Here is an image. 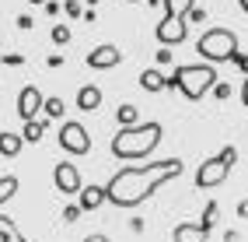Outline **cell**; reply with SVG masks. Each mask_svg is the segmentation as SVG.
<instances>
[{
	"instance_id": "4dcf8cb0",
	"label": "cell",
	"mask_w": 248,
	"mask_h": 242,
	"mask_svg": "<svg viewBox=\"0 0 248 242\" xmlns=\"http://www.w3.org/2000/svg\"><path fill=\"white\" fill-rule=\"evenodd\" d=\"M84 242H108V235H88Z\"/></svg>"
},
{
	"instance_id": "7402d4cb",
	"label": "cell",
	"mask_w": 248,
	"mask_h": 242,
	"mask_svg": "<svg viewBox=\"0 0 248 242\" xmlns=\"http://www.w3.org/2000/svg\"><path fill=\"white\" fill-rule=\"evenodd\" d=\"M53 42L56 46H67L70 42V28L67 25H53Z\"/></svg>"
},
{
	"instance_id": "2e32d148",
	"label": "cell",
	"mask_w": 248,
	"mask_h": 242,
	"mask_svg": "<svg viewBox=\"0 0 248 242\" xmlns=\"http://www.w3.org/2000/svg\"><path fill=\"white\" fill-rule=\"evenodd\" d=\"M192 7H196V0H164V14L168 18H186Z\"/></svg>"
},
{
	"instance_id": "4316f807",
	"label": "cell",
	"mask_w": 248,
	"mask_h": 242,
	"mask_svg": "<svg viewBox=\"0 0 248 242\" xmlns=\"http://www.w3.org/2000/svg\"><path fill=\"white\" fill-rule=\"evenodd\" d=\"M171 60V50H168V46H164V50H157V63H168Z\"/></svg>"
},
{
	"instance_id": "f1b7e54d",
	"label": "cell",
	"mask_w": 248,
	"mask_h": 242,
	"mask_svg": "<svg viewBox=\"0 0 248 242\" xmlns=\"http://www.w3.org/2000/svg\"><path fill=\"white\" fill-rule=\"evenodd\" d=\"M238 218H248V200H241V204H238Z\"/></svg>"
},
{
	"instance_id": "52a82bcc",
	"label": "cell",
	"mask_w": 248,
	"mask_h": 242,
	"mask_svg": "<svg viewBox=\"0 0 248 242\" xmlns=\"http://www.w3.org/2000/svg\"><path fill=\"white\" fill-rule=\"evenodd\" d=\"M186 32H189V25H186V18H168V14H164V18L157 21V42L161 46H178V42H186Z\"/></svg>"
},
{
	"instance_id": "5b68a950",
	"label": "cell",
	"mask_w": 248,
	"mask_h": 242,
	"mask_svg": "<svg viewBox=\"0 0 248 242\" xmlns=\"http://www.w3.org/2000/svg\"><path fill=\"white\" fill-rule=\"evenodd\" d=\"M234 161H238V148H220L217 158H206L200 169H196V186L200 190H213V186H220L227 179V172L234 169Z\"/></svg>"
},
{
	"instance_id": "ba28073f",
	"label": "cell",
	"mask_w": 248,
	"mask_h": 242,
	"mask_svg": "<svg viewBox=\"0 0 248 242\" xmlns=\"http://www.w3.org/2000/svg\"><path fill=\"white\" fill-rule=\"evenodd\" d=\"M53 183H56V190L60 193H80V172H77V165L74 161H60L56 165V172H53Z\"/></svg>"
},
{
	"instance_id": "9c48e42d",
	"label": "cell",
	"mask_w": 248,
	"mask_h": 242,
	"mask_svg": "<svg viewBox=\"0 0 248 242\" xmlns=\"http://www.w3.org/2000/svg\"><path fill=\"white\" fill-rule=\"evenodd\" d=\"M119 60H123V53L115 50L112 42H102V46H94V50L88 53V67H91V70H108V67H115Z\"/></svg>"
},
{
	"instance_id": "ac0fdd59",
	"label": "cell",
	"mask_w": 248,
	"mask_h": 242,
	"mask_svg": "<svg viewBox=\"0 0 248 242\" xmlns=\"http://www.w3.org/2000/svg\"><path fill=\"white\" fill-rule=\"evenodd\" d=\"M115 123H119V126H133L137 123V105H119V109H115Z\"/></svg>"
},
{
	"instance_id": "e575fe53",
	"label": "cell",
	"mask_w": 248,
	"mask_h": 242,
	"mask_svg": "<svg viewBox=\"0 0 248 242\" xmlns=\"http://www.w3.org/2000/svg\"><path fill=\"white\" fill-rule=\"evenodd\" d=\"M129 4H140V0H129Z\"/></svg>"
},
{
	"instance_id": "9a60e30c",
	"label": "cell",
	"mask_w": 248,
	"mask_h": 242,
	"mask_svg": "<svg viewBox=\"0 0 248 242\" xmlns=\"http://www.w3.org/2000/svg\"><path fill=\"white\" fill-rule=\"evenodd\" d=\"M77 105H80V109H84V112H91V109H98V105H102V91H98L94 85H84V88H80V91H77Z\"/></svg>"
},
{
	"instance_id": "83f0119b",
	"label": "cell",
	"mask_w": 248,
	"mask_h": 242,
	"mask_svg": "<svg viewBox=\"0 0 248 242\" xmlns=\"http://www.w3.org/2000/svg\"><path fill=\"white\" fill-rule=\"evenodd\" d=\"M234 63L241 67V74H248V56H241V53H238V56H234Z\"/></svg>"
},
{
	"instance_id": "836d02e7",
	"label": "cell",
	"mask_w": 248,
	"mask_h": 242,
	"mask_svg": "<svg viewBox=\"0 0 248 242\" xmlns=\"http://www.w3.org/2000/svg\"><path fill=\"white\" fill-rule=\"evenodd\" d=\"M28 4H49V0H28Z\"/></svg>"
},
{
	"instance_id": "484cf974",
	"label": "cell",
	"mask_w": 248,
	"mask_h": 242,
	"mask_svg": "<svg viewBox=\"0 0 248 242\" xmlns=\"http://www.w3.org/2000/svg\"><path fill=\"white\" fill-rule=\"evenodd\" d=\"M80 218V207H63V221H77Z\"/></svg>"
},
{
	"instance_id": "cb8c5ba5",
	"label": "cell",
	"mask_w": 248,
	"mask_h": 242,
	"mask_svg": "<svg viewBox=\"0 0 248 242\" xmlns=\"http://www.w3.org/2000/svg\"><path fill=\"white\" fill-rule=\"evenodd\" d=\"M63 11H67L70 18H80V14H84V7H80V0H67V4H63Z\"/></svg>"
},
{
	"instance_id": "603a6c76",
	"label": "cell",
	"mask_w": 248,
	"mask_h": 242,
	"mask_svg": "<svg viewBox=\"0 0 248 242\" xmlns=\"http://www.w3.org/2000/svg\"><path fill=\"white\" fill-rule=\"evenodd\" d=\"M210 91H213V95H217V99H220V102H227V99H231V85H224V81H217V85H213Z\"/></svg>"
},
{
	"instance_id": "d6a6232c",
	"label": "cell",
	"mask_w": 248,
	"mask_h": 242,
	"mask_svg": "<svg viewBox=\"0 0 248 242\" xmlns=\"http://www.w3.org/2000/svg\"><path fill=\"white\" fill-rule=\"evenodd\" d=\"M238 4H241V11H245V14H248V0H238Z\"/></svg>"
},
{
	"instance_id": "f546056e",
	"label": "cell",
	"mask_w": 248,
	"mask_h": 242,
	"mask_svg": "<svg viewBox=\"0 0 248 242\" xmlns=\"http://www.w3.org/2000/svg\"><path fill=\"white\" fill-rule=\"evenodd\" d=\"M241 102L248 105V77H245V85H241Z\"/></svg>"
},
{
	"instance_id": "d590c367",
	"label": "cell",
	"mask_w": 248,
	"mask_h": 242,
	"mask_svg": "<svg viewBox=\"0 0 248 242\" xmlns=\"http://www.w3.org/2000/svg\"><path fill=\"white\" fill-rule=\"evenodd\" d=\"M88 4H94V0H88Z\"/></svg>"
},
{
	"instance_id": "ffe728a7",
	"label": "cell",
	"mask_w": 248,
	"mask_h": 242,
	"mask_svg": "<svg viewBox=\"0 0 248 242\" xmlns=\"http://www.w3.org/2000/svg\"><path fill=\"white\" fill-rule=\"evenodd\" d=\"M18 193V175H0V204Z\"/></svg>"
},
{
	"instance_id": "d4e9b609",
	"label": "cell",
	"mask_w": 248,
	"mask_h": 242,
	"mask_svg": "<svg viewBox=\"0 0 248 242\" xmlns=\"http://www.w3.org/2000/svg\"><path fill=\"white\" fill-rule=\"evenodd\" d=\"M186 21H206V11H203V7H192V11L186 14Z\"/></svg>"
},
{
	"instance_id": "5bb4252c",
	"label": "cell",
	"mask_w": 248,
	"mask_h": 242,
	"mask_svg": "<svg viewBox=\"0 0 248 242\" xmlns=\"http://www.w3.org/2000/svg\"><path fill=\"white\" fill-rule=\"evenodd\" d=\"M21 134H11V130H0V158H14L21 151Z\"/></svg>"
},
{
	"instance_id": "30bf717a",
	"label": "cell",
	"mask_w": 248,
	"mask_h": 242,
	"mask_svg": "<svg viewBox=\"0 0 248 242\" xmlns=\"http://www.w3.org/2000/svg\"><path fill=\"white\" fill-rule=\"evenodd\" d=\"M46 105V99H42V91L35 88V85H28V88H21V95H18V116L28 123V120H35V112Z\"/></svg>"
},
{
	"instance_id": "7c38bea8",
	"label": "cell",
	"mask_w": 248,
	"mask_h": 242,
	"mask_svg": "<svg viewBox=\"0 0 248 242\" xmlns=\"http://www.w3.org/2000/svg\"><path fill=\"white\" fill-rule=\"evenodd\" d=\"M171 242H206V232L200 228V225H192V221H182L171 232Z\"/></svg>"
},
{
	"instance_id": "e0dca14e",
	"label": "cell",
	"mask_w": 248,
	"mask_h": 242,
	"mask_svg": "<svg viewBox=\"0 0 248 242\" xmlns=\"http://www.w3.org/2000/svg\"><path fill=\"white\" fill-rule=\"evenodd\" d=\"M42 134H46V123L28 120V123H25V130H21V140H25V144H39V140H42Z\"/></svg>"
},
{
	"instance_id": "277c9868",
	"label": "cell",
	"mask_w": 248,
	"mask_h": 242,
	"mask_svg": "<svg viewBox=\"0 0 248 242\" xmlns=\"http://www.w3.org/2000/svg\"><path fill=\"white\" fill-rule=\"evenodd\" d=\"M196 53L206 63H220V60H234L238 56V35L231 28H210L196 42Z\"/></svg>"
},
{
	"instance_id": "d6986e66",
	"label": "cell",
	"mask_w": 248,
	"mask_h": 242,
	"mask_svg": "<svg viewBox=\"0 0 248 242\" xmlns=\"http://www.w3.org/2000/svg\"><path fill=\"white\" fill-rule=\"evenodd\" d=\"M217 211H220V207H217V200H210L206 207H203V221H200V228L210 235V228H213V225H217Z\"/></svg>"
},
{
	"instance_id": "8fae6325",
	"label": "cell",
	"mask_w": 248,
	"mask_h": 242,
	"mask_svg": "<svg viewBox=\"0 0 248 242\" xmlns=\"http://www.w3.org/2000/svg\"><path fill=\"white\" fill-rule=\"evenodd\" d=\"M105 204V186H80V211H98Z\"/></svg>"
},
{
	"instance_id": "4fadbf2b",
	"label": "cell",
	"mask_w": 248,
	"mask_h": 242,
	"mask_svg": "<svg viewBox=\"0 0 248 242\" xmlns=\"http://www.w3.org/2000/svg\"><path fill=\"white\" fill-rule=\"evenodd\" d=\"M164 77H168V74H161L157 67H151V70L140 74V88L151 91V95H157V91H164Z\"/></svg>"
},
{
	"instance_id": "3957f363",
	"label": "cell",
	"mask_w": 248,
	"mask_h": 242,
	"mask_svg": "<svg viewBox=\"0 0 248 242\" xmlns=\"http://www.w3.org/2000/svg\"><path fill=\"white\" fill-rule=\"evenodd\" d=\"M213 85H217L213 63H186V67H178L175 74L164 77V88H178L189 102H200Z\"/></svg>"
},
{
	"instance_id": "6da1fadb",
	"label": "cell",
	"mask_w": 248,
	"mask_h": 242,
	"mask_svg": "<svg viewBox=\"0 0 248 242\" xmlns=\"http://www.w3.org/2000/svg\"><path fill=\"white\" fill-rule=\"evenodd\" d=\"M175 175H182V158H161V161H147V165H129L105 183V200L115 207H137L157 186L175 179Z\"/></svg>"
},
{
	"instance_id": "7a4b0ae2",
	"label": "cell",
	"mask_w": 248,
	"mask_h": 242,
	"mask_svg": "<svg viewBox=\"0 0 248 242\" xmlns=\"http://www.w3.org/2000/svg\"><path fill=\"white\" fill-rule=\"evenodd\" d=\"M157 144H161V123H133L112 137V155L123 161H137L147 158Z\"/></svg>"
},
{
	"instance_id": "1f68e13d",
	"label": "cell",
	"mask_w": 248,
	"mask_h": 242,
	"mask_svg": "<svg viewBox=\"0 0 248 242\" xmlns=\"http://www.w3.org/2000/svg\"><path fill=\"white\" fill-rule=\"evenodd\" d=\"M7 242H28V239H25V235H18V232H14V235H11Z\"/></svg>"
},
{
	"instance_id": "8992f818",
	"label": "cell",
	"mask_w": 248,
	"mask_h": 242,
	"mask_svg": "<svg viewBox=\"0 0 248 242\" xmlns=\"http://www.w3.org/2000/svg\"><path fill=\"white\" fill-rule=\"evenodd\" d=\"M60 148L67 151V155H88L91 151V137H88V130L80 123H63L60 126Z\"/></svg>"
},
{
	"instance_id": "44dd1931",
	"label": "cell",
	"mask_w": 248,
	"mask_h": 242,
	"mask_svg": "<svg viewBox=\"0 0 248 242\" xmlns=\"http://www.w3.org/2000/svg\"><path fill=\"white\" fill-rule=\"evenodd\" d=\"M42 109H46V112H49L53 120H60V116H63V109H67V105H63V99L56 95V99H46V105H42Z\"/></svg>"
}]
</instances>
